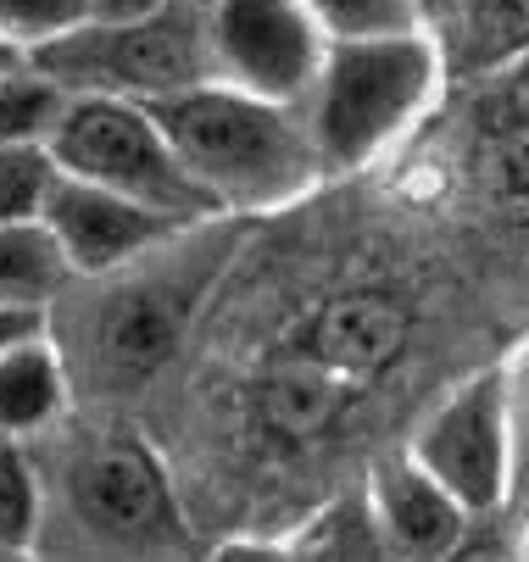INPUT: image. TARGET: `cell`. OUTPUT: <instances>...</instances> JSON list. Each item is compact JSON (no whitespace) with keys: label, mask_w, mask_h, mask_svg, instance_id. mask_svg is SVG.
<instances>
[{"label":"cell","mask_w":529,"mask_h":562,"mask_svg":"<svg viewBox=\"0 0 529 562\" xmlns=\"http://www.w3.org/2000/svg\"><path fill=\"white\" fill-rule=\"evenodd\" d=\"M440 67H446V45L429 29L402 40L329 45L318 85L301 106L324 173H357L385 145H396L429 112Z\"/></svg>","instance_id":"2"},{"label":"cell","mask_w":529,"mask_h":562,"mask_svg":"<svg viewBox=\"0 0 529 562\" xmlns=\"http://www.w3.org/2000/svg\"><path fill=\"white\" fill-rule=\"evenodd\" d=\"M402 312L385 295H346L313 324V368L324 373H373L402 351Z\"/></svg>","instance_id":"11"},{"label":"cell","mask_w":529,"mask_h":562,"mask_svg":"<svg viewBox=\"0 0 529 562\" xmlns=\"http://www.w3.org/2000/svg\"><path fill=\"white\" fill-rule=\"evenodd\" d=\"M61 112L67 90H56L34 61L0 72V150H50Z\"/></svg>","instance_id":"15"},{"label":"cell","mask_w":529,"mask_h":562,"mask_svg":"<svg viewBox=\"0 0 529 562\" xmlns=\"http://www.w3.org/2000/svg\"><path fill=\"white\" fill-rule=\"evenodd\" d=\"M413 462L474 524H496L513 507V379L485 368L458 384L413 435Z\"/></svg>","instance_id":"6"},{"label":"cell","mask_w":529,"mask_h":562,"mask_svg":"<svg viewBox=\"0 0 529 562\" xmlns=\"http://www.w3.org/2000/svg\"><path fill=\"white\" fill-rule=\"evenodd\" d=\"M61 407H67V362L50 346V335H34L0 357V435L7 440L45 435L61 418Z\"/></svg>","instance_id":"12"},{"label":"cell","mask_w":529,"mask_h":562,"mask_svg":"<svg viewBox=\"0 0 529 562\" xmlns=\"http://www.w3.org/2000/svg\"><path fill=\"white\" fill-rule=\"evenodd\" d=\"M469 7H491V0H458V12H469Z\"/></svg>","instance_id":"30"},{"label":"cell","mask_w":529,"mask_h":562,"mask_svg":"<svg viewBox=\"0 0 529 562\" xmlns=\"http://www.w3.org/2000/svg\"><path fill=\"white\" fill-rule=\"evenodd\" d=\"M67 279L72 268L56 246V234L45 228V217L0 228V306L45 317L50 301L67 290Z\"/></svg>","instance_id":"13"},{"label":"cell","mask_w":529,"mask_h":562,"mask_svg":"<svg viewBox=\"0 0 529 562\" xmlns=\"http://www.w3.org/2000/svg\"><path fill=\"white\" fill-rule=\"evenodd\" d=\"M480 179L491 206H502L507 217H529V123L502 128L485 156H480Z\"/></svg>","instance_id":"21"},{"label":"cell","mask_w":529,"mask_h":562,"mask_svg":"<svg viewBox=\"0 0 529 562\" xmlns=\"http://www.w3.org/2000/svg\"><path fill=\"white\" fill-rule=\"evenodd\" d=\"M50 190H56L50 150H0V228L45 217Z\"/></svg>","instance_id":"20"},{"label":"cell","mask_w":529,"mask_h":562,"mask_svg":"<svg viewBox=\"0 0 529 562\" xmlns=\"http://www.w3.org/2000/svg\"><path fill=\"white\" fill-rule=\"evenodd\" d=\"M318 29L329 34V45H362V40H402V34H424L429 18L418 0H301ZM435 34V29H429Z\"/></svg>","instance_id":"16"},{"label":"cell","mask_w":529,"mask_h":562,"mask_svg":"<svg viewBox=\"0 0 529 562\" xmlns=\"http://www.w3.org/2000/svg\"><path fill=\"white\" fill-rule=\"evenodd\" d=\"M173 0H90V23L101 29H128V23H150L162 18Z\"/></svg>","instance_id":"24"},{"label":"cell","mask_w":529,"mask_h":562,"mask_svg":"<svg viewBox=\"0 0 529 562\" xmlns=\"http://www.w3.org/2000/svg\"><path fill=\"white\" fill-rule=\"evenodd\" d=\"M34 67L67 95H101V101H134V106H157L201 85H217L206 12H179V7L128 29L85 23L79 34L40 50Z\"/></svg>","instance_id":"5"},{"label":"cell","mask_w":529,"mask_h":562,"mask_svg":"<svg viewBox=\"0 0 529 562\" xmlns=\"http://www.w3.org/2000/svg\"><path fill=\"white\" fill-rule=\"evenodd\" d=\"M0 562H34V551H18V546H0Z\"/></svg>","instance_id":"29"},{"label":"cell","mask_w":529,"mask_h":562,"mask_svg":"<svg viewBox=\"0 0 529 562\" xmlns=\"http://www.w3.org/2000/svg\"><path fill=\"white\" fill-rule=\"evenodd\" d=\"M446 562H524V546H518V540H507L496 524H474Z\"/></svg>","instance_id":"23"},{"label":"cell","mask_w":529,"mask_h":562,"mask_svg":"<svg viewBox=\"0 0 529 562\" xmlns=\"http://www.w3.org/2000/svg\"><path fill=\"white\" fill-rule=\"evenodd\" d=\"M90 23V0H0V45L23 50L29 61L56 40Z\"/></svg>","instance_id":"18"},{"label":"cell","mask_w":529,"mask_h":562,"mask_svg":"<svg viewBox=\"0 0 529 562\" xmlns=\"http://www.w3.org/2000/svg\"><path fill=\"white\" fill-rule=\"evenodd\" d=\"M513 379V507L507 518L529 524V346L518 362H507Z\"/></svg>","instance_id":"22"},{"label":"cell","mask_w":529,"mask_h":562,"mask_svg":"<svg viewBox=\"0 0 529 562\" xmlns=\"http://www.w3.org/2000/svg\"><path fill=\"white\" fill-rule=\"evenodd\" d=\"M56 502L67 535L95 562H179L190 546L157 457L134 440H85L61 462Z\"/></svg>","instance_id":"3"},{"label":"cell","mask_w":529,"mask_h":562,"mask_svg":"<svg viewBox=\"0 0 529 562\" xmlns=\"http://www.w3.org/2000/svg\"><path fill=\"white\" fill-rule=\"evenodd\" d=\"M418 7H424V18H429V29L440 34L451 18H458V0H418Z\"/></svg>","instance_id":"27"},{"label":"cell","mask_w":529,"mask_h":562,"mask_svg":"<svg viewBox=\"0 0 529 562\" xmlns=\"http://www.w3.org/2000/svg\"><path fill=\"white\" fill-rule=\"evenodd\" d=\"M212 562H295V551L273 540H229L223 551H212Z\"/></svg>","instance_id":"25"},{"label":"cell","mask_w":529,"mask_h":562,"mask_svg":"<svg viewBox=\"0 0 529 562\" xmlns=\"http://www.w3.org/2000/svg\"><path fill=\"white\" fill-rule=\"evenodd\" d=\"M45 228L56 234V246L72 268V279H112L123 268H134L139 257H157L162 246H173L179 234H190L184 223L145 212L123 195H106L95 184L61 179L45 201Z\"/></svg>","instance_id":"8"},{"label":"cell","mask_w":529,"mask_h":562,"mask_svg":"<svg viewBox=\"0 0 529 562\" xmlns=\"http://www.w3.org/2000/svg\"><path fill=\"white\" fill-rule=\"evenodd\" d=\"M12 67H29V56L12 50V45H0V72H12Z\"/></svg>","instance_id":"28"},{"label":"cell","mask_w":529,"mask_h":562,"mask_svg":"<svg viewBox=\"0 0 529 562\" xmlns=\"http://www.w3.org/2000/svg\"><path fill=\"white\" fill-rule=\"evenodd\" d=\"M150 117L162 123L179 162L217 212H284L324 179L307 117L229 85H201L190 95L157 101Z\"/></svg>","instance_id":"1"},{"label":"cell","mask_w":529,"mask_h":562,"mask_svg":"<svg viewBox=\"0 0 529 562\" xmlns=\"http://www.w3.org/2000/svg\"><path fill=\"white\" fill-rule=\"evenodd\" d=\"M362 502L396 562H446L458 551V540L474 529V518L413 462V451H396L373 468Z\"/></svg>","instance_id":"9"},{"label":"cell","mask_w":529,"mask_h":562,"mask_svg":"<svg viewBox=\"0 0 529 562\" xmlns=\"http://www.w3.org/2000/svg\"><path fill=\"white\" fill-rule=\"evenodd\" d=\"M40 513H45V502H40L34 462L23 457L18 440L0 435V546L29 551L40 540Z\"/></svg>","instance_id":"19"},{"label":"cell","mask_w":529,"mask_h":562,"mask_svg":"<svg viewBox=\"0 0 529 562\" xmlns=\"http://www.w3.org/2000/svg\"><path fill=\"white\" fill-rule=\"evenodd\" d=\"M262 407H268V424L284 429V435H318V429L335 418V407H340L335 373H324V368H313V362L295 368V373H284V379L268 384Z\"/></svg>","instance_id":"17"},{"label":"cell","mask_w":529,"mask_h":562,"mask_svg":"<svg viewBox=\"0 0 529 562\" xmlns=\"http://www.w3.org/2000/svg\"><path fill=\"white\" fill-rule=\"evenodd\" d=\"M440 34L446 40V61L463 72H491V67H513L529 56V0H491V7H469L458 12Z\"/></svg>","instance_id":"14"},{"label":"cell","mask_w":529,"mask_h":562,"mask_svg":"<svg viewBox=\"0 0 529 562\" xmlns=\"http://www.w3.org/2000/svg\"><path fill=\"white\" fill-rule=\"evenodd\" d=\"M206 40L217 85L301 112L324 72L329 34L301 0H212Z\"/></svg>","instance_id":"7"},{"label":"cell","mask_w":529,"mask_h":562,"mask_svg":"<svg viewBox=\"0 0 529 562\" xmlns=\"http://www.w3.org/2000/svg\"><path fill=\"white\" fill-rule=\"evenodd\" d=\"M50 162H56L61 179H79V184H95L106 195H123V201H134L145 212H162L184 228L217 217L206 190L179 162V150L162 134V123L150 117V106H134V101L67 95L61 128L50 139Z\"/></svg>","instance_id":"4"},{"label":"cell","mask_w":529,"mask_h":562,"mask_svg":"<svg viewBox=\"0 0 529 562\" xmlns=\"http://www.w3.org/2000/svg\"><path fill=\"white\" fill-rule=\"evenodd\" d=\"M184 306L168 284H128L95 317V357L112 379H145L179 346Z\"/></svg>","instance_id":"10"},{"label":"cell","mask_w":529,"mask_h":562,"mask_svg":"<svg viewBox=\"0 0 529 562\" xmlns=\"http://www.w3.org/2000/svg\"><path fill=\"white\" fill-rule=\"evenodd\" d=\"M34 335H45V317H40V312H12V306H0V357L18 351V346L34 340Z\"/></svg>","instance_id":"26"}]
</instances>
